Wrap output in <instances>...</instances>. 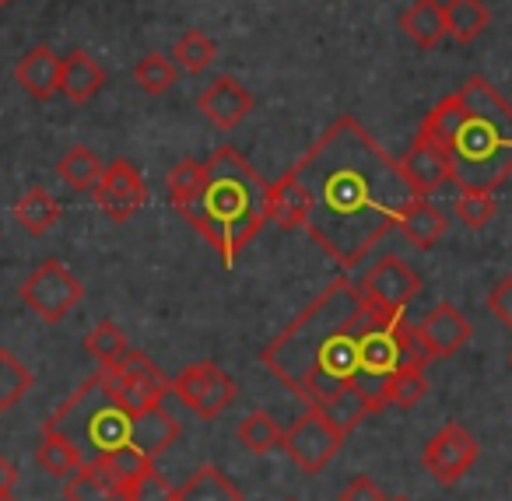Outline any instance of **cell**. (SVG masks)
Returning a JSON list of instances; mask_svg holds the SVG:
<instances>
[{
    "label": "cell",
    "mask_w": 512,
    "mask_h": 501,
    "mask_svg": "<svg viewBox=\"0 0 512 501\" xmlns=\"http://www.w3.org/2000/svg\"><path fill=\"white\" fill-rule=\"evenodd\" d=\"M292 172L309 197L306 232L344 270L358 267L397 228L414 197L397 158L348 113L323 130Z\"/></svg>",
    "instance_id": "obj_1"
},
{
    "label": "cell",
    "mask_w": 512,
    "mask_h": 501,
    "mask_svg": "<svg viewBox=\"0 0 512 501\" xmlns=\"http://www.w3.org/2000/svg\"><path fill=\"white\" fill-rule=\"evenodd\" d=\"M369 316L372 298L362 284L341 277L330 281L260 354L274 379L344 435L369 417V407L358 396V344Z\"/></svg>",
    "instance_id": "obj_2"
},
{
    "label": "cell",
    "mask_w": 512,
    "mask_h": 501,
    "mask_svg": "<svg viewBox=\"0 0 512 501\" xmlns=\"http://www.w3.org/2000/svg\"><path fill=\"white\" fill-rule=\"evenodd\" d=\"M204 169V186L179 214L211 242L225 267H235L242 249L271 225V183L232 144L211 151Z\"/></svg>",
    "instance_id": "obj_3"
},
{
    "label": "cell",
    "mask_w": 512,
    "mask_h": 501,
    "mask_svg": "<svg viewBox=\"0 0 512 501\" xmlns=\"http://www.w3.org/2000/svg\"><path fill=\"white\" fill-rule=\"evenodd\" d=\"M463 120L446 155L453 162V183L460 190L495 193L512 176V106L474 74L463 81Z\"/></svg>",
    "instance_id": "obj_4"
},
{
    "label": "cell",
    "mask_w": 512,
    "mask_h": 501,
    "mask_svg": "<svg viewBox=\"0 0 512 501\" xmlns=\"http://www.w3.org/2000/svg\"><path fill=\"white\" fill-rule=\"evenodd\" d=\"M130 421L134 410L120 400L106 368H99L46 417L43 431L67 438L85 452V459H95L130 442Z\"/></svg>",
    "instance_id": "obj_5"
},
{
    "label": "cell",
    "mask_w": 512,
    "mask_h": 501,
    "mask_svg": "<svg viewBox=\"0 0 512 501\" xmlns=\"http://www.w3.org/2000/svg\"><path fill=\"white\" fill-rule=\"evenodd\" d=\"M18 298L36 312L43 323H64L85 298V284L60 260H43L18 288Z\"/></svg>",
    "instance_id": "obj_6"
},
{
    "label": "cell",
    "mask_w": 512,
    "mask_h": 501,
    "mask_svg": "<svg viewBox=\"0 0 512 501\" xmlns=\"http://www.w3.org/2000/svg\"><path fill=\"white\" fill-rule=\"evenodd\" d=\"M235 382L214 361H197V365H186L183 372L172 379V396L183 403L186 410L200 417V421H214L235 403Z\"/></svg>",
    "instance_id": "obj_7"
},
{
    "label": "cell",
    "mask_w": 512,
    "mask_h": 501,
    "mask_svg": "<svg viewBox=\"0 0 512 501\" xmlns=\"http://www.w3.org/2000/svg\"><path fill=\"white\" fill-rule=\"evenodd\" d=\"M344 445V431L334 428L323 414L316 410H306L302 417H295L285 428V438H281V449L288 452L295 466H299L306 477H316L330 466V459L341 452Z\"/></svg>",
    "instance_id": "obj_8"
},
{
    "label": "cell",
    "mask_w": 512,
    "mask_h": 501,
    "mask_svg": "<svg viewBox=\"0 0 512 501\" xmlns=\"http://www.w3.org/2000/svg\"><path fill=\"white\" fill-rule=\"evenodd\" d=\"M102 368V365H99ZM109 372V382L113 389L120 393V400L127 403L130 410H141V407H151V403H165V396L172 393V382L158 372V365L148 358L144 351L130 347L116 365L106 368Z\"/></svg>",
    "instance_id": "obj_9"
},
{
    "label": "cell",
    "mask_w": 512,
    "mask_h": 501,
    "mask_svg": "<svg viewBox=\"0 0 512 501\" xmlns=\"http://www.w3.org/2000/svg\"><path fill=\"white\" fill-rule=\"evenodd\" d=\"M92 197L109 221L123 225V221H130L148 204V186H144L141 169H137L130 158H116V162L106 165V176H102L99 190H95Z\"/></svg>",
    "instance_id": "obj_10"
},
{
    "label": "cell",
    "mask_w": 512,
    "mask_h": 501,
    "mask_svg": "<svg viewBox=\"0 0 512 501\" xmlns=\"http://www.w3.org/2000/svg\"><path fill=\"white\" fill-rule=\"evenodd\" d=\"M477 452H481L477 438L470 435L460 421H449L446 428H442L439 435L425 445V452H421V466H425L439 484L449 487L477 463Z\"/></svg>",
    "instance_id": "obj_11"
},
{
    "label": "cell",
    "mask_w": 512,
    "mask_h": 501,
    "mask_svg": "<svg viewBox=\"0 0 512 501\" xmlns=\"http://www.w3.org/2000/svg\"><path fill=\"white\" fill-rule=\"evenodd\" d=\"M362 291L372 298L376 305L393 312H404L407 305L418 298L421 291V274L414 267H407L400 256L386 253L383 260H376L362 277Z\"/></svg>",
    "instance_id": "obj_12"
},
{
    "label": "cell",
    "mask_w": 512,
    "mask_h": 501,
    "mask_svg": "<svg viewBox=\"0 0 512 501\" xmlns=\"http://www.w3.org/2000/svg\"><path fill=\"white\" fill-rule=\"evenodd\" d=\"M397 162H400V172H404L407 186L414 190V197H432L435 190L453 183V162H449L446 148L435 144L432 137H425V134L414 137V144Z\"/></svg>",
    "instance_id": "obj_13"
},
{
    "label": "cell",
    "mask_w": 512,
    "mask_h": 501,
    "mask_svg": "<svg viewBox=\"0 0 512 501\" xmlns=\"http://www.w3.org/2000/svg\"><path fill=\"white\" fill-rule=\"evenodd\" d=\"M414 330H418L421 347H425V354L432 361L435 358H453V354L460 351L470 337H474L470 319L463 316L453 302H439L418 326H414Z\"/></svg>",
    "instance_id": "obj_14"
},
{
    "label": "cell",
    "mask_w": 512,
    "mask_h": 501,
    "mask_svg": "<svg viewBox=\"0 0 512 501\" xmlns=\"http://www.w3.org/2000/svg\"><path fill=\"white\" fill-rule=\"evenodd\" d=\"M197 109L218 130H235L249 113H253V95H249L246 85H239L235 78L221 74V78H214L211 85L200 92Z\"/></svg>",
    "instance_id": "obj_15"
},
{
    "label": "cell",
    "mask_w": 512,
    "mask_h": 501,
    "mask_svg": "<svg viewBox=\"0 0 512 501\" xmlns=\"http://www.w3.org/2000/svg\"><path fill=\"white\" fill-rule=\"evenodd\" d=\"M60 74H64V57L50 50V46H32L15 67V81L22 85L25 95L36 102H46L60 92Z\"/></svg>",
    "instance_id": "obj_16"
},
{
    "label": "cell",
    "mask_w": 512,
    "mask_h": 501,
    "mask_svg": "<svg viewBox=\"0 0 512 501\" xmlns=\"http://www.w3.org/2000/svg\"><path fill=\"white\" fill-rule=\"evenodd\" d=\"M179 438V421L165 403H151V407L134 410L130 421V442L137 449H144L151 459L162 456L165 449H172V442Z\"/></svg>",
    "instance_id": "obj_17"
},
{
    "label": "cell",
    "mask_w": 512,
    "mask_h": 501,
    "mask_svg": "<svg viewBox=\"0 0 512 501\" xmlns=\"http://www.w3.org/2000/svg\"><path fill=\"white\" fill-rule=\"evenodd\" d=\"M64 498L67 501H130V491L109 473L102 456H95V459H85V466L67 477Z\"/></svg>",
    "instance_id": "obj_18"
},
{
    "label": "cell",
    "mask_w": 512,
    "mask_h": 501,
    "mask_svg": "<svg viewBox=\"0 0 512 501\" xmlns=\"http://www.w3.org/2000/svg\"><path fill=\"white\" fill-rule=\"evenodd\" d=\"M397 228H400V235H404V239L411 242V246L432 249L435 242H439L442 235H446L449 221H446V214H442L439 207H435L428 197H411V200H407L404 211H400Z\"/></svg>",
    "instance_id": "obj_19"
},
{
    "label": "cell",
    "mask_w": 512,
    "mask_h": 501,
    "mask_svg": "<svg viewBox=\"0 0 512 501\" xmlns=\"http://www.w3.org/2000/svg\"><path fill=\"white\" fill-rule=\"evenodd\" d=\"M106 85V71L99 67V60L85 50H74L64 57V74H60V95L71 99L74 106L92 102Z\"/></svg>",
    "instance_id": "obj_20"
},
{
    "label": "cell",
    "mask_w": 512,
    "mask_h": 501,
    "mask_svg": "<svg viewBox=\"0 0 512 501\" xmlns=\"http://www.w3.org/2000/svg\"><path fill=\"white\" fill-rule=\"evenodd\" d=\"M400 29L418 50H435L449 36L446 29V4L442 0H414L400 15Z\"/></svg>",
    "instance_id": "obj_21"
},
{
    "label": "cell",
    "mask_w": 512,
    "mask_h": 501,
    "mask_svg": "<svg viewBox=\"0 0 512 501\" xmlns=\"http://www.w3.org/2000/svg\"><path fill=\"white\" fill-rule=\"evenodd\" d=\"M306 221H309V197L299 179H295V172L288 169L278 183H271V225L295 232V228H306Z\"/></svg>",
    "instance_id": "obj_22"
},
{
    "label": "cell",
    "mask_w": 512,
    "mask_h": 501,
    "mask_svg": "<svg viewBox=\"0 0 512 501\" xmlns=\"http://www.w3.org/2000/svg\"><path fill=\"white\" fill-rule=\"evenodd\" d=\"M176 501H246V498H242V491L218 466L204 463L183 480V487H176Z\"/></svg>",
    "instance_id": "obj_23"
},
{
    "label": "cell",
    "mask_w": 512,
    "mask_h": 501,
    "mask_svg": "<svg viewBox=\"0 0 512 501\" xmlns=\"http://www.w3.org/2000/svg\"><path fill=\"white\" fill-rule=\"evenodd\" d=\"M57 172L74 193H95L102 183V176H106V165L99 162V155H95L92 148L74 144V148L64 151V158L57 162Z\"/></svg>",
    "instance_id": "obj_24"
},
{
    "label": "cell",
    "mask_w": 512,
    "mask_h": 501,
    "mask_svg": "<svg viewBox=\"0 0 512 501\" xmlns=\"http://www.w3.org/2000/svg\"><path fill=\"white\" fill-rule=\"evenodd\" d=\"M15 221L22 225V232H29V235H36V239H39V235H46L60 221V204L50 197V190H43V186H32V190H25L22 197H18Z\"/></svg>",
    "instance_id": "obj_25"
},
{
    "label": "cell",
    "mask_w": 512,
    "mask_h": 501,
    "mask_svg": "<svg viewBox=\"0 0 512 501\" xmlns=\"http://www.w3.org/2000/svg\"><path fill=\"white\" fill-rule=\"evenodd\" d=\"M235 438H239L242 449H249L253 456H267V452L281 449V438H285V428L274 421L267 410H253L239 421L235 428Z\"/></svg>",
    "instance_id": "obj_26"
},
{
    "label": "cell",
    "mask_w": 512,
    "mask_h": 501,
    "mask_svg": "<svg viewBox=\"0 0 512 501\" xmlns=\"http://www.w3.org/2000/svg\"><path fill=\"white\" fill-rule=\"evenodd\" d=\"M488 25L491 11L484 8V0H446V29L456 43H474Z\"/></svg>",
    "instance_id": "obj_27"
},
{
    "label": "cell",
    "mask_w": 512,
    "mask_h": 501,
    "mask_svg": "<svg viewBox=\"0 0 512 501\" xmlns=\"http://www.w3.org/2000/svg\"><path fill=\"white\" fill-rule=\"evenodd\" d=\"M36 463L43 466L50 477H71L74 470L85 466V452L74 442H67V438L53 435V431H43V442H39V449H36Z\"/></svg>",
    "instance_id": "obj_28"
},
{
    "label": "cell",
    "mask_w": 512,
    "mask_h": 501,
    "mask_svg": "<svg viewBox=\"0 0 512 501\" xmlns=\"http://www.w3.org/2000/svg\"><path fill=\"white\" fill-rule=\"evenodd\" d=\"M214 57H218V46H214V39L200 29H186L183 36H179V43L172 46L176 67H183V71H190V74L207 71V67L214 64Z\"/></svg>",
    "instance_id": "obj_29"
},
{
    "label": "cell",
    "mask_w": 512,
    "mask_h": 501,
    "mask_svg": "<svg viewBox=\"0 0 512 501\" xmlns=\"http://www.w3.org/2000/svg\"><path fill=\"white\" fill-rule=\"evenodd\" d=\"M460 120H463V99H460V92H453L442 102H435V109L425 116V123H421V134L432 137L442 148H449V141H453L456 130H460Z\"/></svg>",
    "instance_id": "obj_30"
},
{
    "label": "cell",
    "mask_w": 512,
    "mask_h": 501,
    "mask_svg": "<svg viewBox=\"0 0 512 501\" xmlns=\"http://www.w3.org/2000/svg\"><path fill=\"white\" fill-rule=\"evenodd\" d=\"M32 372L11 351H0V410H11L32 389Z\"/></svg>",
    "instance_id": "obj_31"
},
{
    "label": "cell",
    "mask_w": 512,
    "mask_h": 501,
    "mask_svg": "<svg viewBox=\"0 0 512 501\" xmlns=\"http://www.w3.org/2000/svg\"><path fill=\"white\" fill-rule=\"evenodd\" d=\"M102 463L109 466V473H113V477L120 480L127 491L144 477V473L155 470V466H151V456L144 449H137L134 442H127V445H120V449L106 452V456H102Z\"/></svg>",
    "instance_id": "obj_32"
},
{
    "label": "cell",
    "mask_w": 512,
    "mask_h": 501,
    "mask_svg": "<svg viewBox=\"0 0 512 501\" xmlns=\"http://www.w3.org/2000/svg\"><path fill=\"white\" fill-rule=\"evenodd\" d=\"M134 81H137V88H141V92L165 95L179 81V71H176V64H172L169 57H162V53H148L144 60H137Z\"/></svg>",
    "instance_id": "obj_33"
},
{
    "label": "cell",
    "mask_w": 512,
    "mask_h": 501,
    "mask_svg": "<svg viewBox=\"0 0 512 501\" xmlns=\"http://www.w3.org/2000/svg\"><path fill=\"white\" fill-rule=\"evenodd\" d=\"M85 347H88V354H92V358L99 361L102 368H109V365H116V361H120L123 354L130 351V340L123 337L120 326L109 323V319H102V323L85 337Z\"/></svg>",
    "instance_id": "obj_34"
},
{
    "label": "cell",
    "mask_w": 512,
    "mask_h": 501,
    "mask_svg": "<svg viewBox=\"0 0 512 501\" xmlns=\"http://www.w3.org/2000/svg\"><path fill=\"white\" fill-rule=\"evenodd\" d=\"M428 396V379L421 365H400L390 379V407L411 410Z\"/></svg>",
    "instance_id": "obj_35"
},
{
    "label": "cell",
    "mask_w": 512,
    "mask_h": 501,
    "mask_svg": "<svg viewBox=\"0 0 512 501\" xmlns=\"http://www.w3.org/2000/svg\"><path fill=\"white\" fill-rule=\"evenodd\" d=\"M498 204L491 193H481V190H460V197L453 200V214L460 218L463 228H470V232H481V228H488V221L495 218Z\"/></svg>",
    "instance_id": "obj_36"
},
{
    "label": "cell",
    "mask_w": 512,
    "mask_h": 501,
    "mask_svg": "<svg viewBox=\"0 0 512 501\" xmlns=\"http://www.w3.org/2000/svg\"><path fill=\"white\" fill-rule=\"evenodd\" d=\"M204 172H207L204 162H193V158H183V162L169 172V204L176 207V211L197 197V190L204 186Z\"/></svg>",
    "instance_id": "obj_37"
},
{
    "label": "cell",
    "mask_w": 512,
    "mask_h": 501,
    "mask_svg": "<svg viewBox=\"0 0 512 501\" xmlns=\"http://www.w3.org/2000/svg\"><path fill=\"white\" fill-rule=\"evenodd\" d=\"M130 501H176V487H169V480L158 470H148L130 487Z\"/></svg>",
    "instance_id": "obj_38"
},
{
    "label": "cell",
    "mask_w": 512,
    "mask_h": 501,
    "mask_svg": "<svg viewBox=\"0 0 512 501\" xmlns=\"http://www.w3.org/2000/svg\"><path fill=\"white\" fill-rule=\"evenodd\" d=\"M488 309H491V316H495L498 323L512 330V274L502 277V281L488 291Z\"/></svg>",
    "instance_id": "obj_39"
},
{
    "label": "cell",
    "mask_w": 512,
    "mask_h": 501,
    "mask_svg": "<svg viewBox=\"0 0 512 501\" xmlns=\"http://www.w3.org/2000/svg\"><path fill=\"white\" fill-rule=\"evenodd\" d=\"M337 501H386L383 487L376 484L372 477H351L348 484L341 487V494H337Z\"/></svg>",
    "instance_id": "obj_40"
},
{
    "label": "cell",
    "mask_w": 512,
    "mask_h": 501,
    "mask_svg": "<svg viewBox=\"0 0 512 501\" xmlns=\"http://www.w3.org/2000/svg\"><path fill=\"white\" fill-rule=\"evenodd\" d=\"M15 484H18V470L11 466V459L0 452V494L15 491Z\"/></svg>",
    "instance_id": "obj_41"
},
{
    "label": "cell",
    "mask_w": 512,
    "mask_h": 501,
    "mask_svg": "<svg viewBox=\"0 0 512 501\" xmlns=\"http://www.w3.org/2000/svg\"><path fill=\"white\" fill-rule=\"evenodd\" d=\"M0 501H18V498H15V494L8 491V494H0Z\"/></svg>",
    "instance_id": "obj_42"
},
{
    "label": "cell",
    "mask_w": 512,
    "mask_h": 501,
    "mask_svg": "<svg viewBox=\"0 0 512 501\" xmlns=\"http://www.w3.org/2000/svg\"><path fill=\"white\" fill-rule=\"evenodd\" d=\"M386 501H411V498H404V494H397V498H386Z\"/></svg>",
    "instance_id": "obj_43"
},
{
    "label": "cell",
    "mask_w": 512,
    "mask_h": 501,
    "mask_svg": "<svg viewBox=\"0 0 512 501\" xmlns=\"http://www.w3.org/2000/svg\"><path fill=\"white\" fill-rule=\"evenodd\" d=\"M8 4H11V0H0V8H8Z\"/></svg>",
    "instance_id": "obj_44"
},
{
    "label": "cell",
    "mask_w": 512,
    "mask_h": 501,
    "mask_svg": "<svg viewBox=\"0 0 512 501\" xmlns=\"http://www.w3.org/2000/svg\"><path fill=\"white\" fill-rule=\"evenodd\" d=\"M509 368H512V354H509Z\"/></svg>",
    "instance_id": "obj_45"
},
{
    "label": "cell",
    "mask_w": 512,
    "mask_h": 501,
    "mask_svg": "<svg viewBox=\"0 0 512 501\" xmlns=\"http://www.w3.org/2000/svg\"><path fill=\"white\" fill-rule=\"evenodd\" d=\"M288 501H295V498H288Z\"/></svg>",
    "instance_id": "obj_46"
}]
</instances>
